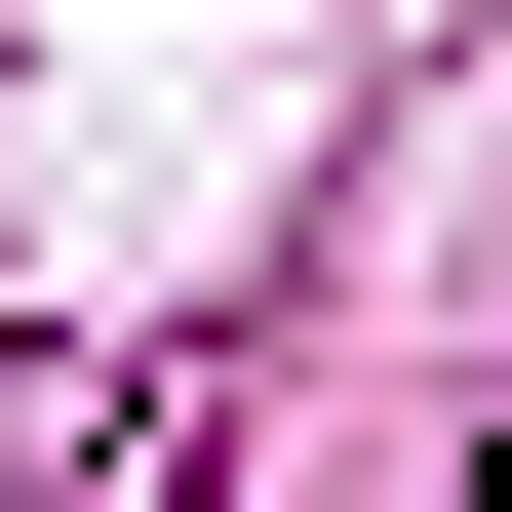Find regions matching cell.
I'll list each match as a JSON object with an SVG mask.
<instances>
[{
	"instance_id": "1",
	"label": "cell",
	"mask_w": 512,
	"mask_h": 512,
	"mask_svg": "<svg viewBox=\"0 0 512 512\" xmlns=\"http://www.w3.org/2000/svg\"><path fill=\"white\" fill-rule=\"evenodd\" d=\"M473 512H512V473H473Z\"/></svg>"
}]
</instances>
